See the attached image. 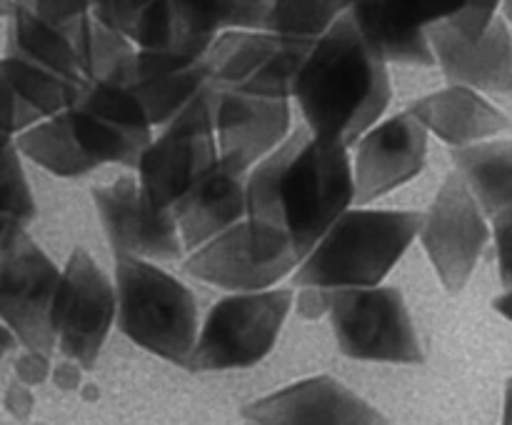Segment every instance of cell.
Returning <instances> with one entry per match:
<instances>
[{"instance_id": "cell-1", "label": "cell", "mask_w": 512, "mask_h": 425, "mask_svg": "<svg viewBox=\"0 0 512 425\" xmlns=\"http://www.w3.org/2000/svg\"><path fill=\"white\" fill-rule=\"evenodd\" d=\"M355 205L348 145L318 138L305 125L248 170L250 240L265 260L295 270L325 230Z\"/></svg>"}, {"instance_id": "cell-2", "label": "cell", "mask_w": 512, "mask_h": 425, "mask_svg": "<svg viewBox=\"0 0 512 425\" xmlns=\"http://www.w3.org/2000/svg\"><path fill=\"white\" fill-rule=\"evenodd\" d=\"M390 95L388 63L343 13L310 45L293 103L310 133L350 148L383 118Z\"/></svg>"}, {"instance_id": "cell-3", "label": "cell", "mask_w": 512, "mask_h": 425, "mask_svg": "<svg viewBox=\"0 0 512 425\" xmlns=\"http://www.w3.org/2000/svg\"><path fill=\"white\" fill-rule=\"evenodd\" d=\"M423 213L350 205L295 265L293 285L365 288L388 278L418 238Z\"/></svg>"}, {"instance_id": "cell-4", "label": "cell", "mask_w": 512, "mask_h": 425, "mask_svg": "<svg viewBox=\"0 0 512 425\" xmlns=\"http://www.w3.org/2000/svg\"><path fill=\"white\" fill-rule=\"evenodd\" d=\"M115 323L138 348L183 368L200 328L193 290L155 260L115 253Z\"/></svg>"}, {"instance_id": "cell-5", "label": "cell", "mask_w": 512, "mask_h": 425, "mask_svg": "<svg viewBox=\"0 0 512 425\" xmlns=\"http://www.w3.org/2000/svg\"><path fill=\"white\" fill-rule=\"evenodd\" d=\"M293 310V290L265 288L230 293L200 320L198 338L183 368L190 373H223L260 363L278 343Z\"/></svg>"}, {"instance_id": "cell-6", "label": "cell", "mask_w": 512, "mask_h": 425, "mask_svg": "<svg viewBox=\"0 0 512 425\" xmlns=\"http://www.w3.org/2000/svg\"><path fill=\"white\" fill-rule=\"evenodd\" d=\"M340 353L368 363L413 365L425 358L403 293L390 285L330 288L328 315Z\"/></svg>"}, {"instance_id": "cell-7", "label": "cell", "mask_w": 512, "mask_h": 425, "mask_svg": "<svg viewBox=\"0 0 512 425\" xmlns=\"http://www.w3.org/2000/svg\"><path fill=\"white\" fill-rule=\"evenodd\" d=\"M160 128L145 145L135 175L150 203L173 208L220 160L213 125V85Z\"/></svg>"}, {"instance_id": "cell-8", "label": "cell", "mask_w": 512, "mask_h": 425, "mask_svg": "<svg viewBox=\"0 0 512 425\" xmlns=\"http://www.w3.org/2000/svg\"><path fill=\"white\" fill-rule=\"evenodd\" d=\"M60 268L50 255L13 225L0 243V320L23 348L55 350L53 305Z\"/></svg>"}, {"instance_id": "cell-9", "label": "cell", "mask_w": 512, "mask_h": 425, "mask_svg": "<svg viewBox=\"0 0 512 425\" xmlns=\"http://www.w3.org/2000/svg\"><path fill=\"white\" fill-rule=\"evenodd\" d=\"M418 238L448 293H463L490 240L488 215L460 178L448 173L435 193L428 213H423Z\"/></svg>"}, {"instance_id": "cell-10", "label": "cell", "mask_w": 512, "mask_h": 425, "mask_svg": "<svg viewBox=\"0 0 512 425\" xmlns=\"http://www.w3.org/2000/svg\"><path fill=\"white\" fill-rule=\"evenodd\" d=\"M115 323V285L85 248L60 270L53 305L55 348L85 370L93 368Z\"/></svg>"}, {"instance_id": "cell-11", "label": "cell", "mask_w": 512, "mask_h": 425, "mask_svg": "<svg viewBox=\"0 0 512 425\" xmlns=\"http://www.w3.org/2000/svg\"><path fill=\"white\" fill-rule=\"evenodd\" d=\"M428 158V130L408 113L380 118L353 145L355 205H370L418 178Z\"/></svg>"}, {"instance_id": "cell-12", "label": "cell", "mask_w": 512, "mask_h": 425, "mask_svg": "<svg viewBox=\"0 0 512 425\" xmlns=\"http://www.w3.org/2000/svg\"><path fill=\"white\" fill-rule=\"evenodd\" d=\"M93 203L113 253L155 263L185 253L173 210L150 203L138 175H123L115 183L93 188Z\"/></svg>"}, {"instance_id": "cell-13", "label": "cell", "mask_w": 512, "mask_h": 425, "mask_svg": "<svg viewBox=\"0 0 512 425\" xmlns=\"http://www.w3.org/2000/svg\"><path fill=\"white\" fill-rule=\"evenodd\" d=\"M293 103L213 85V125L220 163L248 173L290 135Z\"/></svg>"}, {"instance_id": "cell-14", "label": "cell", "mask_w": 512, "mask_h": 425, "mask_svg": "<svg viewBox=\"0 0 512 425\" xmlns=\"http://www.w3.org/2000/svg\"><path fill=\"white\" fill-rule=\"evenodd\" d=\"M245 0H153L128 38L135 48L203 55L215 35L240 28Z\"/></svg>"}, {"instance_id": "cell-15", "label": "cell", "mask_w": 512, "mask_h": 425, "mask_svg": "<svg viewBox=\"0 0 512 425\" xmlns=\"http://www.w3.org/2000/svg\"><path fill=\"white\" fill-rule=\"evenodd\" d=\"M425 33L448 83L512 98V30L503 15L473 40L445 23L428 25Z\"/></svg>"}, {"instance_id": "cell-16", "label": "cell", "mask_w": 512, "mask_h": 425, "mask_svg": "<svg viewBox=\"0 0 512 425\" xmlns=\"http://www.w3.org/2000/svg\"><path fill=\"white\" fill-rule=\"evenodd\" d=\"M243 418L260 425L385 423L378 408H373L355 390H350L348 385L330 378V375H318V378L285 385V388L245 405Z\"/></svg>"}, {"instance_id": "cell-17", "label": "cell", "mask_w": 512, "mask_h": 425, "mask_svg": "<svg viewBox=\"0 0 512 425\" xmlns=\"http://www.w3.org/2000/svg\"><path fill=\"white\" fill-rule=\"evenodd\" d=\"M210 85L203 55H183L170 50H135L128 90L143 108L153 128L168 123L190 100Z\"/></svg>"}, {"instance_id": "cell-18", "label": "cell", "mask_w": 512, "mask_h": 425, "mask_svg": "<svg viewBox=\"0 0 512 425\" xmlns=\"http://www.w3.org/2000/svg\"><path fill=\"white\" fill-rule=\"evenodd\" d=\"M183 268L200 283L215 285V288L228 290V293L273 288L293 273V268L265 260L255 250L245 220L190 250Z\"/></svg>"}, {"instance_id": "cell-19", "label": "cell", "mask_w": 512, "mask_h": 425, "mask_svg": "<svg viewBox=\"0 0 512 425\" xmlns=\"http://www.w3.org/2000/svg\"><path fill=\"white\" fill-rule=\"evenodd\" d=\"M170 210L178 223L185 253H190L193 248L208 243L218 233L245 220L248 173H238L218 160Z\"/></svg>"}, {"instance_id": "cell-20", "label": "cell", "mask_w": 512, "mask_h": 425, "mask_svg": "<svg viewBox=\"0 0 512 425\" xmlns=\"http://www.w3.org/2000/svg\"><path fill=\"white\" fill-rule=\"evenodd\" d=\"M408 113L443 143L453 148L498 138L510 130V120L480 90L450 83L448 88L413 100Z\"/></svg>"}, {"instance_id": "cell-21", "label": "cell", "mask_w": 512, "mask_h": 425, "mask_svg": "<svg viewBox=\"0 0 512 425\" xmlns=\"http://www.w3.org/2000/svg\"><path fill=\"white\" fill-rule=\"evenodd\" d=\"M90 18V15H88ZM53 23L15 5L8 15V50L73 80H85V25Z\"/></svg>"}, {"instance_id": "cell-22", "label": "cell", "mask_w": 512, "mask_h": 425, "mask_svg": "<svg viewBox=\"0 0 512 425\" xmlns=\"http://www.w3.org/2000/svg\"><path fill=\"white\" fill-rule=\"evenodd\" d=\"M288 38L263 30L228 28L215 35L203 53L208 80L215 88H240L248 83Z\"/></svg>"}, {"instance_id": "cell-23", "label": "cell", "mask_w": 512, "mask_h": 425, "mask_svg": "<svg viewBox=\"0 0 512 425\" xmlns=\"http://www.w3.org/2000/svg\"><path fill=\"white\" fill-rule=\"evenodd\" d=\"M460 178L488 218L512 203V140H480L453 150Z\"/></svg>"}, {"instance_id": "cell-24", "label": "cell", "mask_w": 512, "mask_h": 425, "mask_svg": "<svg viewBox=\"0 0 512 425\" xmlns=\"http://www.w3.org/2000/svg\"><path fill=\"white\" fill-rule=\"evenodd\" d=\"M15 148L20 150L23 158L33 160L35 165L58 178H80L98 168V163H93L78 145L63 110L55 115H45L20 130L15 135Z\"/></svg>"}, {"instance_id": "cell-25", "label": "cell", "mask_w": 512, "mask_h": 425, "mask_svg": "<svg viewBox=\"0 0 512 425\" xmlns=\"http://www.w3.org/2000/svg\"><path fill=\"white\" fill-rule=\"evenodd\" d=\"M333 0H245L240 28L315 40L338 20Z\"/></svg>"}, {"instance_id": "cell-26", "label": "cell", "mask_w": 512, "mask_h": 425, "mask_svg": "<svg viewBox=\"0 0 512 425\" xmlns=\"http://www.w3.org/2000/svg\"><path fill=\"white\" fill-rule=\"evenodd\" d=\"M63 113L83 153L93 163H98V168L105 163H115L135 170L145 145L153 138V130L125 128V125L110 123V120L100 118V115L88 113V110L78 108V105H70Z\"/></svg>"}, {"instance_id": "cell-27", "label": "cell", "mask_w": 512, "mask_h": 425, "mask_svg": "<svg viewBox=\"0 0 512 425\" xmlns=\"http://www.w3.org/2000/svg\"><path fill=\"white\" fill-rule=\"evenodd\" d=\"M0 75L40 118L70 108L83 88V80L55 73V70L18 53H10V50H5V55L0 58Z\"/></svg>"}, {"instance_id": "cell-28", "label": "cell", "mask_w": 512, "mask_h": 425, "mask_svg": "<svg viewBox=\"0 0 512 425\" xmlns=\"http://www.w3.org/2000/svg\"><path fill=\"white\" fill-rule=\"evenodd\" d=\"M313 40L303 38H288L283 43V48L248 80L240 88V93L258 95V98H275V100H290L293 103L295 85H298L300 68H303V60L308 55Z\"/></svg>"}, {"instance_id": "cell-29", "label": "cell", "mask_w": 512, "mask_h": 425, "mask_svg": "<svg viewBox=\"0 0 512 425\" xmlns=\"http://www.w3.org/2000/svg\"><path fill=\"white\" fill-rule=\"evenodd\" d=\"M0 215L18 225H28L38 215V205L23 170V155L15 148V140L0 150Z\"/></svg>"}, {"instance_id": "cell-30", "label": "cell", "mask_w": 512, "mask_h": 425, "mask_svg": "<svg viewBox=\"0 0 512 425\" xmlns=\"http://www.w3.org/2000/svg\"><path fill=\"white\" fill-rule=\"evenodd\" d=\"M150 3L153 0H95L90 15L103 25H108V28L130 35L133 25L138 23V18L145 13Z\"/></svg>"}, {"instance_id": "cell-31", "label": "cell", "mask_w": 512, "mask_h": 425, "mask_svg": "<svg viewBox=\"0 0 512 425\" xmlns=\"http://www.w3.org/2000/svg\"><path fill=\"white\" fill-rule=\"evenodd\" d=\"M500 8H503V0H468L455 18L445 20V25H450L463 38L473 40L498 18Z\"/></svg>"}, {"instance_id": "cell-32", "label": "cell", "mask_w": 512, "mask_h": 425, "mask_svg": "<svg viewBox=\"0 0 512 425\" xmlns=\"http://www.w3.org/2000/svg\"><path fill=\"white\" fill-rule=\"evenodd\" d=\"M35 120H40V115L35 113V110L10 88L8 80L0 75V130L15 138L20 130L33 125Z\"/></svg>"}, {"instance_id": "cell-33", "label": "cell", "mask_w": 512, "mask_h": 425, "mask_svg": "<svg viewBox=\"0 0 512 425\" xmlns=\"http://www.w3.org/2000/svg\"><path fill=\"white\" fill-rule=\"evenodd\" d=\"M15 5H23L30 13L40 15V18H48L53 23H80L90 15V3L88 0H13Z\"/></svg>"}, {"instance_id": "cell-34", "label": "cell", "mask_w": 512, "mask_h": 425, "mask_svg": "<svg viewBox=\"0 0 512 425\" xmlns=\"http://www.w3.org/2000/svg\"><path fill=\"white\" fill-rule=\"evenodd\" d=\"M493 238L495 253H498V273L503 288H512V203L495 213L493 218Z\"/></svg>"}, {"instance_id": "cell-35", "label": "cell", "mask_w": 512, "mask_h": 425, "mask_svg": "<svg viewBox=\"0 0 512 425\" xmlns=\"http://www.w3.org/2000/svg\"><path fill=\"white\" fill-rule=\"evenodd\" d=\"M15 380L30 385H43L45 380L50 378V370H53V363H50V353H43V350L35 348H23V353L15 358Z\"/></svg>"}, {"instance_id": "cell-36", "label": "cell", "mask_w": 512, "mask_h": 425, "mask_svg": "<svg viewBox=\"0 0 512 425\" xmlns=\"http://www.w3.org/2000/svg\"><path fill=\"white\" fill-rule=\"evenodd\" d=\"M293 293V310L303 320H320L328 315L330 305V288L323 285H295Z\"/></svg>"}, {"instance_id": "cell-37", "label": "cell", "mask_w": 512, "mask_h": 425, "mask_svg": "<svg viewBox=\"0 0 512 425\" xmlns=\"http://www.w3.org/2000/svg\"><path fill=\"white\" fill-rule=\"evenodd\" d=\"M468 0H418L415 5V18L423 28L433 23H445V20L455 18L460 10L465 8Z\"/></svg>"}, {"instance_id": "cell-38", "label": "cell", "mask_w": 512, "mask_h": 425, "mask_svg": "<svg viewBox=\"0 0 512 425\" xmlns=\"http://www.w3.org/2000/svg\"><path fill=\"white\" fill-rule=\"evenodd\" d=\"M3 403H5V410H8L13 418L25 420V418H30V413H33L35 395L30 393V385L15 380V383H10L8 390H5Z\"/></svg>"}, {"instance_id": "cell-39", "label": "cell", "mask_w": 512, "mask_h": 425, "mask_svg": "<svg viewBox=\"0 0 512 425\" xmlns=\"http://www.w3.org/2000/svg\"><path fill=\"white\" fill-rule=\"evenodd\" d=\"M83 365L75 363V360L65 358L63 363L53 365V370H50V378H53L55 388L60 390V393H78L80 388H83Z\"/></svg>"}, {"instance_id": "cell-40", "label": "cell", "mask_w": 512, "mask_h": 425, "mask_svg": "<svg viewBox=\"0 0 512 425\" xmlns=\"http://www.w3.org/2000/svg\"><path fill=\"white\" fill-rule=\"evenodd\" d=\"M18 338H15L13 333H10V328L8 325L3 323V320H0V358H5V355L8 353H13L15 348H18Z\"/></svg>"}, {"instance_id": "cell-41", "label": "cell", "mask_w": 512, "mask_h": 425, "mask_svg": "<svg viewBox=\"0 0 512 425\" xmlns=\"http://www.w3.org/2000/svg\"><path fill=\"white\" fill-rule=\"evenodd\" d=\"M493 308L498 310L505 320H510L512 323V288H505V293L493 300Z\"/></svg>"}, {"instance_id": "cell-42", "label": "cell", "mask_w": 512, "mask_h": 425, "mask_svg": "<svg viewBox=\"0 0 512 425\" xmlns=\"http://www.w3.org/2000/svg\"><path fill=\"white\" fill-rule=\"evenodd\" d=\"M503 423L512 425V378L505 383V403H503Z\"/></svg>"}, {"instance_id": "cell-43", "label": "cell", "mask_w": 512, "mask_h": 425, "mask_svg": "<svg viewBox=\"0 0 512 425\" xmlns=\"http://www.w3.org/2000/svg\"><path fill=\"white\" fill-rule=\"evenodd\" d=\"M13 225H18V223H13V220H8V218H3V215H0V243H3V238L8 235V230L13 228Z\"/></svg>"}, {"instance_id": "cell-44", "label": "cell", "mask_w": 512, "mask_h": 425, "mask_svg": "<svg viewBox=\"0 0 512 425\" xmlns=\"http://www.w3.org/2000/svg\"><path fill=\"white\" fill-rule=\"evenodd\" d=\"M500 15H503L508 23H512V0H503V8H500Z\"/></svg>"}, {"instance_id": "cell-45", "label": "cell", "mask_w": 512, "mask_h": 425, "mask_svg": "<svg viewBox=\"0 0 512 425\" xmlns=\"http://www.w3.org/2000/svg\"><path fill=\"white\" fill-rule=\"evenodd\" d=\"M13 10V0H0V18H8Z\"/></svg>"}, {"instance_id": "cell-46", "label": "cell", "mask_w": 512, "mask_h": 425, "mask_svg": "<svg viewBox=\"0 0 512 425\" xmlns=\"http://www.w3.org/2000/svg\"><path fill=\"white\" fill-rule=\"evenodd\" d=\"M333 3H335V8L340 10V13H345V10H348L353 3H358V0H333Z\"/></svg>"}, {"instance_id": "cell-47", "label": "cell", "mask_w": 512, "mask_h": 425, "mask_svg": "<svg viewBox=\"0 0 512 425\" xmlns=\"http://www.w3.org/2000/svg\"><path fill=\"white\" fill-rule=\"evenodd\" d=\"M13 135H8V133H3V130H0V150H5V148H8V145L10 143H13Z\"/></svg>"}, {"instance_id": "cell-48", "label": "cell", "mask_w": 512, "mask_h": 425, "mask_svg": "<svg viewBox=\"0 0 512 425\" xmlns=\"http://www.w3.org/2000/svg\"><path fill=\"white\" fill-rule=\"evenodd\" d=\"M88 3H90V8H93V5H95V0H88Z\"/></svg>"}]
</instances>
